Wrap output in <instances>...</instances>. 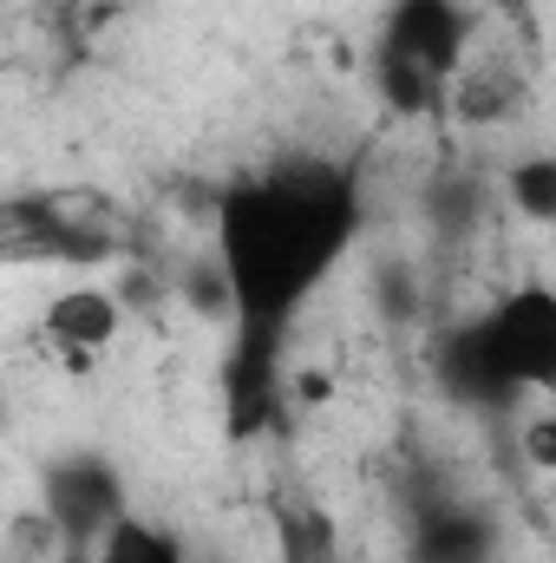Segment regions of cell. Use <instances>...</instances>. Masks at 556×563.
Listing matches in <instances>:
<instances>
[{
  "mask_svg": "<svg viewBox=\"0 0 556 563\" xmlns=\"http://www.w3.org/2000/svg\"><path fill=\"white\" fill-rule=\"evenodd\" d=\"M360 177L334 157H281L216 197V276L243 347L281 354L288 321L360 243Z\"/></svg>",
  "mask_w": 556,
  "mask_h": 563,
  "instance_id": "obj_1",
  "label": "cell"
},
{
  "mask_svg": "<svg viewBox=\"0 0 556 563\" xmlns=\"http://www.w3.org/2000/svg\"><path fill=\"white\" fill-rule=\"evenodd\" d=\"M445 394L465 407H504L556 387V295L544 282L504 288L478 321H465L438 354Z\"/></svg>",
  "mask_w": 556,
  "mask_h": 563,
  "instance_id": "obj_2",
  "label": "cell"
},
{
  "mask_svg": "<svg viewBox=\"0 0 556 563\" xmlns=\"http://www.w3.org/2000/svg\"><path fill=\"white\" fill-rule=\"evenodd\" d=\"M471 53V7L458 0H393L380 20V86L400 112H425L438 106V92L465 73Z\"/></svg>",
  "mask_w": 556,
  "mask_h": 563,
  "instance_id": "obj_3",
  "label": "cell"
},
{
  "mask_svg": "<svg viewBox=\"0 0 556 563\" xmlns=\"http://www.w3.org/2000/svg\"><path fill=\"white\" fill-rule=\"evenodd\" d=\"M125 511H132L125 505V472L105 452L73 445V452L46 459V472H40V518L53 525L66 558H86Z\"/></svg>",
  "mask_w": 556,
  "mask_h": 563,
  "instance_id": "obj_4",
  "label": "cell"
},
{
  "mask_svg": "<svg viewBox=\"0 0 556 563\" xmlns=\"http://www.w3.org/2000/svg\"><path fill=\"white\" fill-rule=\"evenodd\" d=\"M33 347L59 367V374H92L119 334H125V314H119V295H105L99 282H73L59 295H46V308L33 314Z\"/></svg>",
  "mask_w": 556,
  "mask_h": 563,
  "instance_id": "obj_5",
  "label": "cell"
},
{
  "mask_svg": "<svg viewBox=\"0 0 556 563\" xmlns=\"http://www.w3.org/2000/svg\"><path fill=\"white\" fill-rule=\"evenodd\" d=\"M79 563H190L184 551V538L170 531V525H157V518H138V511H125L92 551Z\"/></svg>",
  "mask_w": 556,
  "mask_h": 563,
  "instance_id": "obj_6",
  "label": "cell"
},
{
  "mask_svg": "<svg viewBox=\"0 0 556 563\" xmlns=\"http://www.w3.org/2000/svg\"><path fill=\"white\" fill-rule=\"evenodd\" d=\"M413 563H491V525L471 511H438L419 525Z\"/></svg>",
  "mask_w": 556,
  "mask_h": 563,
  "instance_id": "obj_7",
  "label": "cell"
},
{
  "mask_svg": "<svg viewBox=\"0 0 556 563\" xmlns=\"http://www.w3.org/2000/svg\"><path fill=\"white\" fill-rule=\"evenodd\" d=\"M504 190H511V203H518L531 223H556V157H524V164H511Z\"/></svg>",
  "mask_w": 556,
  "mask_h": 563,
  "instance_id": "obj_8",
  "label": "cell"
},
{
  "mask_svg": "<svg viewBox=\"0 0 556 563\" xmlns=\"http://www.w3.org/2000/svg\"><path fill=\"white\" fill-rule=\"evenodd\" d=\"M524 452H531V465H537V472H551V465H556V420H551V413H537V420L524 426Z\"/></svg>",
  "mask_w": 556,
  "mask_h": 563,
  "instance_id": "obj_9",
  "label": "cell"
}]
</instances>
